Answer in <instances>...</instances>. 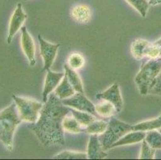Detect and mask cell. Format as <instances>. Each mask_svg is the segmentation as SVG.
Segmentation results:
<instances>
[{"instance_id":"cell-1","label":"cell","mask_w":161,"mask_h":160,"mask_svg":"<svg viewBox=\"0 0 161 160\" xmlns=\"http://www.w3.org/2000/svg\"><path fill=\"white\" fill-rule=\"evenodd\" d=\"M71 108L65 106L55 93H51L41 109L39 119L31 123L28 127L36 134L45 146L64 145L62 122L64 117L71 113Z\"/></svg>"},{"instance_id":"cell-2","label":"cell","mask_w":161,"mask_h":160,"mask_svg":"<svg viewBox=\"0 0 161 160\" xmlns=\"http://www.w3.org/2000/svg\"><path fill=\"white\" fill-rule=\"evenodd\" d=\"M21 123L14 102L0 111V141L9 152L13 149L14 131Z\"/></svg>"},{"instance_id":"cell-3","label":"cell","mask_w":161,"mask_h":160,"mask_svg":"<svg viewBox=\"0 0 161 160\" xmlns=\"http://www.w3.org/2000/svg\"><path fill=\"white\" fill-rule=\"evenodd\" d=\"M161 71V58H149L142 65L140 71L135 78L139 91L142 95H147L151 84Z\"/></svg>"},{"instance_id":"cell-4","label":"cell","mask_w":161,"mask_h":160,"mask_svg":"<svg viewBox=\"0 0 161 160\" xmlns=\"http://www.w3.org/2000/svg\"><path fill=\"white\" fill-rule=\"evenodd\" d=\"M132 126L129 123H124L117 119L111 117V120L108 123L107 130L103 134L99 135V139L103 150L107 151L111 149L115 142H117L126 134H128V132L132 130Z\"/></svg>"},{"instance_id":"cell-5","label":"cell","mask_w":161,"mask_h":160,"mask_svg":"<svg viewBox=\"0 0 161 160\" xmlns=\"http://www.w3.org/2000/svg\"><path fill=\"white\" fill-rule=\"evenodd\" d=\"M12 97L18 109L20 119L30 123H36L39 119L43 104L28 98L19 97L16 95H13Z\"/></svg>"},{"instance_id":"cell-6","label":"cell","mask_w":161,"mask_h":160,"mask_svg":"<svg viewBox=\"0 0 161 160\" xmlns=\"http://www.w3.org/2000/svg\"><path fill=\"white\" fill-rule=\"evenodd\" d=\"M62 102L65 106H67V107L73 108V109L81 111H86V112L93 114L95 116L97 115L95 105L87 99L83 93L75 92L72 96L69 97L67 99H63Z\"/></svg>"},{"instance_id":"cell-7","label":"cell","mask_w":161,"mask_h":160,"mask_svg":"<svg viewBox=\"0 0 161 160\" xmlns=\"http://www.w3.org/2000/svg\"><path fill=\"white\" fill-rule=\"evenodd\" d=\"M39 45H40V55L43 61V70H48L53 64L57 55V51L60 44H54L47 42L40 35H38Z\"/></svg>"},{"instance_id":"cell-8","label":"cell","mask_w":161,"mask_h":160,"mask_svg":"<svg viewBox=\"0 0 161 160\" xmlns=\"http://www.w3.org/2000/svg\"><path fill=\"white\" fill-rule=\"evenodd\" d=\"M27 19V14L23 11V6L21 3L17 4L15 10L12 14L10 19L9 28H8V35H7V43L11 44L12 39L16 33L21 30L23 24L25 20Z\"/></svg>"},{"instance_id":"cell-9","label":"cell","mask_w":161,"mask_h":160,"mask_svg":"<svg viewBox=\"0 0 161 160\" xmlns=\"http://www.w3.org/2000/svg\"><path fill=\"white\" fill-rule=\"evenodd\" d=\"M21 47L24 55L29 61L31 67L36 65V46L35 42L26 26H22L21 28Z\"/></svg>"},{"instance_id":"cell-10","label":"cell","mask_w":161,"mask_h":160,"mask_svg":"<svg viewBox=\"0 0 161 160\" xmlns=\"http://www.w3.org/2000/svg\"><path fill=\"white\" fill-rule=\"evenodd\" d=\"M96 97L98 99H102V100H106L112 102L116 108L117 112H120L122 110L123 98L121 96L120 90L117 83H114L105 91L97 94Z\"/></svg>"},{"instance_id":"cell-11","label":"cell","mask_w":161,"mask_h":160,"mask_svg":"<svg viewBox=\"0 0 161 160\" xmlns=\"http://www.w3.org/2000/svg\"><path fill=\"white\" fill-rule=\"evenodd\" d=\"M46 78H45L44 86H43V102H46L48 99V96L51 93L55 91V88L57 87L65 75V73H58L54 72L52 70H47Z\"/></svg>"},{"instance_id":"cell-12","label":"cell","mask_w":161,"mask_h":160,"mask_svg":"<svg viewBox=\"0 0 161 160\" xmlns=\"http://www.w3.org/2000/svg\"><path fill=\"white\" fill-rule=\"evenodd\" d=\"M87 155L89 159H103L108 156V153L104 152L98 135H91Z\"/></svg>"},{"instance_id":"cell-13","label":"cell","mask_w":161,"mask_h":160,"mask_svg":"<svg viewBox=\"0 0 161 160\" xmlns=\"http://www.w3.org/2000/svg\"><path fill=\"white\" fill-rule=\"evenodd\" d=\"M71 15L77 23L85 24L92 19V9L86 4L76 5L71 9Z\"/></svg>"},{"instance_id":"cell-14","label":"cell","mask_w":161,"mask_h":160,"mask_svg":"<svg viewBox=\"0 0 161 160\" xmlns=\"http://www.w3.org/2000/svg\"><path fill=\"white\" fill-rule=\"evenodd\" d=\"M146 131H142V130H131V131L128 132V134H126L125 135L123 136L122 138H120L117 142H115L112 145V148L140 143V142H142L144 139Z\"/></svg>"},{"instance_id":"cell-15","label":"cell","mask_w":161,"mask_h":160,"mask_svg":"<svg viewBox=\"0 0 161 160\" xmlns=\"http://www.w3.org/2000/svg\"><path fill=\"white\" fill-rule=\"evenodd\" d=\"M151 44L152 43L147 40L142 39H138L133 41L131 45V52L133 57L137 60L143 59L144 57L147 56Z\"/></svg>"},{"instance_id":"cell-16","label":"cell","mask_w":161,"mask_h":160,"mask_svg":"<svg viewBox=\"0 0 161 160\" xmlns=\"http://www.w3.org/2000/svg\"><path fill=\"white\" fill-rule=\"evenodd\" d=\"M54 93L55 94V95L58 97V99L63 100V99H67V98H69V97L75 95V91L74 90V88L72 87L71 83H69L67 76L64 75L59 84L57 86V87L54 91Z\"/></svg>"},{"instance_id":"cell-17","label":"cell","mask_w":161,"mask_h":160,"mask_svg":"<svg viewBox=\"0 0 161 160\" xmlns=\"http://www.w3.org/2000/svg\"><path fill=\"white\" fill-rule=\"evenodd\" d=\"M64 70H65V75L67 76V79L75 92H80L83 93V86L82 80L80 79L78 73L76 72L75 70H73L68 66V64L65 63L64 66Z\"/></svg>"},{"instance_id":"cell-18","label":"cell","mask_w":161,"mask_h":160,"mask_svg":"<svg viewBox=\"0 0 161 160\" xmlns=\"http://www.w3.org/2000/svg\"><path fill=\"white\" fill-rule=\"evenodd\" d=\"M95 108L98 115L103 118H111L117 113L115 106L106 100H103L95 105Z\"/></svg>"},{"instance_id":"cell-19","label":"cell","mask_w":161,"mask_h":160,"mask_svg":"<svg viewBox=\"0 0 161 160\" xmlns=\"http://www.w3.org/2000/svg\"><path fill=\"white\" fill-rule=\"evenodd\" d=\"M62 126L64 130L69 133L77 134L81 133L84 130L82 129V126L80 125L78 121L74 118V116H67V114L64 118L62 122Z\"/></svg>"},{"instance_id":"cell-20","label":"cell","mask_w":161,"mask_h":160,"mask_svg":"<svg viewBox=\"0 0 161 160\" xmlns=\"http://www.w3.org/2000/svg\"><path fill=\"white\" fill-rule=\"evenodd\" d=\"M71 113L74 116V118L78 121V123L83 127H87L90 123H92V122L96 120L95 119H96L95 115L88 112H86V111H78V110L71 108Z\"/></svg>"},{"instance_id":"cell-21","label":"cell","mask_w":161,"mask_h":160,"mask_svg":"<svg viewBox=\"0 0 161 160\" xmlns=\"http://www.w3.org/2000/svg\"><path fill=\"white\" fill-rule=\"evenodd\" d=\"M159 128H161V118L159 117L149 121L142 122L136 125L132 126V130H142V131L159 130Z\"/></svg>"},{"instance_id":"cell-22","label":"cell","mask_w":161,"mask_h":160,"mask_svg":"<svg viewBox=\"0 0 161 160\" xmlns=\"http://www.w3.org/2000/svg\"><path fill=\"white\" fill-rule=\"evenodd\" d=\"M108 123L103 120H95L90 123L83 131L89 135H101L107 130Z\"/></svg>"},{"instance_id":"cell-23","label":"cell","mask_w":161,"mask_h":160,"mask_svg":"<svg viewBox=\"0 0 161 160\" xmlns=\"http://www.w3.org/2000/svg\"><path fill=\"white\" fill-rule=\"evenodd\" d=\"M144 139L152 148L156 150L161 149V133L159 130H153L146 132Z\"/></svg>"},{"instance_id":"cell-24","label":"cell","mask_w":161,"mask_h":160,"mask_svg":"<svg viewBox=\"0 0 161 160\" xmlns=\"http://www.w3.org/2000/svg\"><path fill=\"white\" fill-rule=\"evenodd\" d=\"M126 1L133 8L136 9L142 17H146L149 7H150L148 0H126Z\"/></svg>"},{"instance_id":"cell-25","label":"cell","mask_w":161,"mask_h":160,"mask_svg":"<svg viewBox=\"0 0 161 160\" xmlns=\"http://www.w3.org/2000/svg\"><path fill=\"white\" fill-rule=\"evenodd\" d=\"M67 64L73 70H79L85 64V59L80 53H72L67 58Z\"/></svg>"},{"instance_id":"cell-26","label":"cell","mask_w":161,"mask_h":160,"mask_svg":"<svg viewBox=\"0 0 161 160\" xmlns=\"http://www.w3.org/2000/svg\"><path fill=\"white\" fill-rule=\"evenodd\" d=\"M53 158H55V159H86L87 158V155L86 153L65 151L55 155Z\"/></svg>"},{"instance_id":"cell-27","label":"cell","mask_w":161,"mask_h":160,"mask_svg":"<svg viewBox=\"0 0 161 160\" xmlns=\"http://www.w3.org/2000/svg\"><path fill=\"white\" fill-rule=\"evenodd\" d=\"M155 154H156V149L152 148L146 142L145 139H143L142 141V148L140 155V159H152L154 158Z\"/></svg>"},{"instance_id":"cell-28","label":"cell","mask_w":161,"mask_h":160,"mask_svg":"<svg viewBox=\"0 0 161 160\" xmlns=\"http://www.w3.org/2000/svg\"><path fill=\"white\" fill-rule=\"evenodd\" d=\"M147 57L149 58H161V38L151 44Z\"/></svg>"},{"instance_id":"cell-29","label":"cell","mask_w":161,"mask_h":160,"mask_svg":"<svg viewBox=\"0 0 161 160\" xmlns=\"http://www.w3.org/2000/svg\"><path fill=\"white\" fill-rule=\"evenodd\" d=\"M147 94L161 96V71L152 83Z\"/></svg>"},{"instance_id":"cell-30","label":"cell","mask_w":161,"mask_h":160,"mask_svg":"<svg viewBox=\"0 0 161 160\" xmlns=\"http://www.w3.org/2000/svg\"><path fill=\"white\" fill-rule=\"evenodd\" d=\"M161 3V0H149V4L150 5H156V4Z\"/></svg>"},{"instance_id":"cell-31","label":"cell","mask_w":161,"mask_h":160,"mask_svg":"<svg viewBox=\"0 0 161 160\" xmlns=\"http://www.w3.org/2000/svg\"><path fill=\"white\" fill-rule=\"evenodd\" d=\"M159 130V132H160V133H161V128H159V130Z\"/></svg>"},{"instance_id":"cell-32","label":"cell","mask_w":161,"mask_h":160,"mask_svg":"<svg viewBox=\"0 0 161 160\" xmlns=\"http://www.w3.org/2000/svg\"><path fill=\"white\" fill-rule=\"evenodd\" d=\"M159 118H161V114H160V115H159Z\"/></svg>"}]
</instances>
